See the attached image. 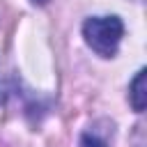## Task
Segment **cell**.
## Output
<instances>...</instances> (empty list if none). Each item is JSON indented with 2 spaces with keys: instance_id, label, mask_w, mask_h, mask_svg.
I'll use <instances>...</instances> for the list:
<instances>
[{
  "instance_id": "6da1fadb",
  "label": "cell",
  "mask_w": 147,
  "mask_h": 147,
  "mask_svg": "<svg viewBox=\"0 0 147 147\" xmlns=\"http://www.w3.org/2000/svg\"><path fill=\"white\" fill-rule=\"evenodd\" d=\"M85 44L101 57H115L124 37V23L119 16H90L83 23Z\"/></svg>"
},
{
  "instance_id": "7a4b0ae2",
  "label": "cell",
  "mask_w": 147,
  "mask_h": 147,
  "mask_svg": "<svg viewBox=\"0 0 147 147\" xmlns=\"http://www.w3.org/2000/svg\"><path fill=\"white\" fill-rule=\"evenodd\" d=\"M129 101H131V108L136 113H142L145 106H147V87H145V69H140L136 74V78L131 80L129 85Z\"/></svg>"
},
{
  "instance_id": "3957f363",
  "label": "cell",
  "mask_w": 147,
  "mask_h": 147,
  "mask_svg": "<svg viewBox=\"0 0 147 147\" xmlns=\"http://www.w3.org/2000/svg\"><path fill=\"white\" fill-rule=\"evenodd\" d=\"M78 147H106V142H103V140H99V138H96V136H92V133H83V136H80Z\"/></svg>"
},
{
  "instance_id": "277c9868",
  "label": "cell",
  "mask_w": 147,
  "mask_h": 147,
  "mask_svg": "<svg viewBox=\"0 0 147 147\" xmlns=\"http://www.w3.org/2000/svg\"><path fill=\"white\" fill-rule=\"evenodd\" d=\"M32 2H34V5H48L51 0H32Z\"/></svg>"
},
{
  "instance_id": "5b68a950",
  "label": "cell",
  "mask_w": 147,
  "mask_h": 147,
  "mask_svg": "<svg viewBox=\"0 0 147 147\" xmlns=\"http://www.w3.org/2000/svg\"><path fill=\"white\" fill-rule=\"evenodd\" d=\"M0 99H2V92H0Z\"/></svg>"
}]
</instances>
